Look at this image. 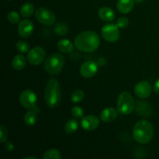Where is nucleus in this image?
Listing matches in <instances>:
<instances>
[{
  "label": "nucleus",
  "mask_w": 159,
  "mask_h": 159,
  "mask_svg": "<svg viewBox=\"0 0 159 159\" xmlns=\"http://www.w3.org/2000/svg\"><path fill=\"white\" fill-rule=\"evenodd\" d=\"M65 58L59 53L51 54L44 61V70L48 75H56L60 74L65 65Z\"/></svg>",
  "instance_id": "20e7f679"
},
{
  "label": "nucleus",
  "mask_w": 159,
  "mask_h": 159,
  "mask_svg": "<svg viewBox=\"0 0 159 159\" xmlns=\"http://www.w3.org/2000/svg\"><path fill=\"white\" fill-rule=\"evenodd\" d=\"M155 134L152 124L147 120H141L135 124L133 128L134 139L138 143L145 144L152 140Z\"/></svg>",
  "instance_id": "7ed1b4c3"
},
{
  "label": "nucleus",
  "mask_w": 159,
  "mask_h": 159,
  "mask_svg": "<svg viewBox=\"0 0 159 159\" xmlns=\"http://www.w3.org/2000/svg\"><path fill=\"white\" fill-rule=\"evenodd\" d=\"M135 111L140 116L148 117L152 114V108L146 101L138 100L135 104Z\"/></svg>",
  "instance_id": "4468645a"
},
{
  "label": "nucleus",
  "mask_w": 159,
  "mask_h": 159,
  "mask_svg": "<svg viewBox=\"0 0 159 159\" xmlns=\"http://www.w3.org/2000/svg\"><path fill=\"white\" fill-rule=\"evenodd\" d=\"M23 159H37V158L33 156H27V157H24V158H23Z\"/></svg>",
  "instance_id": "473e14b6"
},
{
  "label": "nucleus",
  "mask_w": 159,
  "mask_h": 159,
  "mask_svg": "<svg viewBox=\"0 0 159 159\" xmlns=\"http://www.w3.org/2000/svg\"><path fill=\"white\" fill-rule=\"evenodd\" d=\"M129 19L126 16H121L120 18L117 19L116 20V24L119 26V28L120 29H124V28H126L129 25Z\"/></svg>",
  "instance_id": "c85d7f7f"
},
{
  "label": "nucleus",
  "mask_w": 159,
  "mask_h": 159,
  "mask_svg": "<svg viewBox=\"0 0 159 159\" xmlns=\"http://www.w3.org/2000/svg\"><path fill=\"white\" fill-rule=\"evenodd\" d=\"M39 113V109L35 107L32 110H29L23 116V121L25 124L29 127L35 125L37 120V113Z\"/></svg>",
  "instance_id": "a211bd4d"
},
{
  "label": "nucleus",
  "mask_w": 159,
  "mask_h": 159,
  "mask_svg": "<svg viewBox=\"0 0 159 159\" xmlns=\"http://www.w3.org/2000/svg\"><path fill=\"white\" fill-rule=\"evenodd\" d=\"M134 2L137 3V4H141L144 0H134Z\"/></svg>",
  "instance_id": "72a5a7b5"
},
{
  "label": "nucleus",
  "mask_w": 159,
  "mask_h": 159,
  "mask_svg": "<svg viewBox=\"0 0 159 159\" xmlns=\"http://www.w3.org/2000/svg\"><path fill=\"white\" fill-rule=\"evenodd\" d=\"M99 126V119L96 115H87L81 120V127L86 131L96 130Z\"/></svg>",
  "instance_id": "ddd939ff"
},
{
  "label": "nucleus",
  "mask_w": 159,
  "mask_h": 159,
  "mask_svg": "<svg viewBox=\"0 0 159 159\" xmlns=\"http://www.w3.org/2000/svg\"><path fill=\"white\" fill-rule=\"evenodd\" d=\"M43 158L44 159H61V155L60 152L55 148H51L47 151L43 155Z\"/></svg>",
  "instance_id": "393cba45"
},
{
  "label": "nucleus",
  "mask_w": 159,
  "mask_h": 159,
  "mask_svg": "<svg viewBox=\"0 0 159 159\" xmlns=\"http://www.w3.org/2000/svg\"><path fill=\"white\" fill-rule=\"evenodd\" d=\"M8 138L7 127L4 125L0 126V143H5Z\"/></svg>",
  "instance_id": "c756f323"
},
{
  "label": "nucleus",
  "mask_w": 159,
  "mask_h": 159,
  "mask_svg": "<svg viewBox=\"0 0 159 159\" xmlns=\"http://www.w3.org/2000/svg\"><path fill=\"white\" fill-rule=\"evenodd\" d=\"M119 29L116 23H107L101 29V35L106 41L109 43H115L120 38Z\"/></svg>",
  "instance_id": "423d86ee"
},
{
  "label": "nucleus",
  "mask_w": 159,
  "mask_h": 159,
  "mask_svg": "<svg viewBox=\"0 0 159 159\" xmlns=\"http://www.w3.org/2000/svg\"><path fill=\"white\" fill-rule=\"evenodd\" d=\"M44 100L47 106L51 108H56L61 102V89L58 81L51 78L48 81L45 86Z\"/></svg>",
  "instance_id": "f03ea898"
},
{
  "label": "nucleus",
  "mask_w": 159,
  "mask_h": 159,
  "mask_svg": "<svg viewBox=\"0 0 159 159\" xmlns=\"http://www.w3.org/2000/svg\"><path fill=\"white\" fill-rule=\"evenodd\" d=\"M152 88L150 83L147 81H141L134 86V94L141 99H147L152 94Z\"/></svg>",
  "instance_id": "9b49d317"
},
{
  "label": "nucleus",
  "mask_w": 159,
  "mask_h": 159,
  "mask_svg": "<svg viewBox=\"0 0 159 159\" xmlns=\"http://www.w3.org/2000/svg\"><path fill=\"white\" fill-rule=\"evenodd\" d=\"M117 110L113 108V107H107L101 111L99 118L102 122L109 124V123H111L115 120L117 116Z\"/></svg>",
  "instance_id": "2eb2a0df"
},
{
  "label": "nucleus",
  "mask_w": 159,
  "mask_h": 159,
  "mask_svg": "<svg viewBox=\"0 0 159 159\" xmlns=\"http://www.w3.org/2000/svg\"><path fill=\"white\" fill-rule=\"evenodd\" d=\"M20 12L22 16L25 17V18H29L33 15L34 12V5L30 2L24 3L20 8Z\"/></svg>",
  "instance_id": "4be33fe9"
},
{
  "label": "nucleus",
  "mask_w": 159,
  "mask_h": 159,
  "mask_svg": "<svg viewBox=\"0 0 159 159\" xmlns=\"http://www.w3.org/2000/svg\"><path fill=\"white\" fill-rule=\"evenodd\" d=\"M6 1H11V0H6Z\"/></svg>",
  "instance_id": "f704fd0d"
},
{
  "label": "nucleus",
  "mask_w": 159,
  "mask_h": 159,
  "mask_svg": "<svg viewBox=\"0 0 159 159\" xmlns=\"http://www.w3.org/2000/svg\"><path fill=\"white\" fill-rule=\"evenodd\" d=\"M135 102L129 92L124 91L119 95L116 104V110L121 115H128L135 109Z\"/></svg>",
  "instance_id": "39448f33"
},
{
  "label": "nucleus",
  "mask_w": 159,
  "mask_h": 159,
  "mask_svg": "<svg viewBox=\"0 0 159 159\" xmlns=\"http://www.w3.org/2000/svg\"><path fill=\"white\" fill-rule=\"evenodd\" d=\"M71 113L75 118H82L84 116L83 109L79 106H75L71 108Z\"/></svg>",
  "instance_id": "cd10ccee"
},
{
  "label": "nucleus",
  "mask_w": 159,
  "mask_h": 159,
  "mask_svg": "<svg viewBox=\"0 0 159 159\" xmlns=\"http://www.w3.org/2000/svg\"><path fill=\"white\" fill-rule=\"evenodd\" d=\"M5 149H6V151H8V152H12V151L14 150V144L13 143L11 142V141H6V142H5Z\"/></svg>",
  "instance_id": "7c9ffc66"
},
{
  "label": "nucleus",
  "mask_w": 159,
  "mask_h": 159,
  "mask_svg": "<svg viewBox=\"0 0 159 159\" xmlns=\"http://www.w3.org/2000/svg\"><path fill=\"white\" fill-rule=\"evenodd\" d=\"M35 17L37 21L44 26H52L56 22V16L51 9L40 7L36 10Z\"/></svg>",
  "instance_id": "0eeeda50"
},
{
  "label": "nucleus",
  "mask_w": 159,
  "mask_h": 159,
  "mask_svg": "<svg viewBox=\"0 0 159 159\" xmlns=\"http://www.w3.org/2000/svg\"><path fill=\"white\" fill-rule=\"evenodd\" d=\"M99 69V65L93 61H85L79 68L80 75L85 79H91L96 75Z\"/></svg>",
  "instance_id": "9d476101"
},
{
  "label": "nucleus",
  "mask_w": 159,
  "mask_h": 159,
  "mask_svg": "<svg viewBox=\"0 0 159 159\" xmlns=\"http://www.w3.org/2000/svg\"><path fill=\"white\" fill-rule=\"evenodd\" d=\"M153 89L154 91L155 92V93H157V94L159 95V79L155 82V85H154V87H153Z\"/></svg>",
  "instance_id": "2f4dec72"
},
{
  "label": "nucleus",
  "mask_w": 159,
  "mask_h": 159,
  "mask_svg": "<svg viewBox=\"0 0 159 159\" xmlns=\"http://www.w3.org/2000/svg\"><path fill=\"white\" fill-rule=\"evenodd\" d=\"M134 0H118L116 3V9L120 13L127 14L134 9Z\"/></svg>",
  "instance_id": "f3484780"
},
{
  "label": "nucleus",
  "mask_w": 159,
  "mask_h": 159,
  "mask_svg": "<svg viewBox=\"0 0 159 159\" xmlns=\"http://www.w3.org/2000/svg\"><path fill=\"white\" fill-rule=\"evenodd\" d=\"M54 32L57 35L62 37V36H65L68 34V33L69 32V27L65 23L60 22L55 25L54 28Z\"/></svg>",
  "instance_id": "5701e85b"
},
{
  "label": "nucleus",
  "mask_w": 159,
  "mask_h": 159,
  "mask_svg": "<svg viewBox=\"0 0 159 159\" xmlns=\"http://www.w3.org/2000/svg\"><path fill=\"white\" fill-rule=\"evenodd\" d=\"M79 123L76 119H71L66 122L65 125V131L68 134H72L78 130Z\"/></svg>",
  "instance_id": "412c9836"
},
{
  "label": "nucleus",
  "mask_w": 159,
  "mask_h": 159,
  "mask_svg": "<svg viewBox=\"0 0 159 159\" xmlns=\"http://www.w3.org/2000/svg\"><path fill=\"white\" fill-rule=\"evenodd\" d=\"M75 45L82 52L91 53L98 49L100 45V38L99 34L95 31H84L75 37Z\"/></svg>",
  "instance_id": "f257e3e1"
},
{
  "label": "nucleus",
  "mask_w": 159,
  "mask_h": 159,
  "mask_svg": "<svg viewBox=\"0 0 159 159\" xmlns=\"http://www.w3.org/2000/svg\"><path fill=\"white\" fill-rule=\"evenodd\" d=\"M34 30V25L32 21L27 19L21 20L18 24L17 32L18 34L23 38H27L32 35Z\"/></svg>",
  "instance_id": "f8f14e48"
},
{
  "label": "nucleus",
  "mask_w": 159,
  "mask_h": 159,
  "mask_svg": "<svg viewBox=\"0 0 159 159\" xmlns=\"http://www.w3.org/2000/svg\"><path fill=\"white\" fill-rule=\"evenodd\" d=\"M45 57H46L45 50L42 47L37 46L34 47L28 52L26 59L30 65L36 66L40 65L45 59Z\"/></svg>",
  "instance_id": "1a4fd4ad"
},
{
  "label": "nucleus",
  "mask_w": 159,
  "mask_h": 159,
  "mask_svg": "<svg viewBox=\"0 0 159 159\" xmlns=\"http://www.w3.org/2000/svg\"><path fill=\"white\" fill-rule=\"evenodd\" d=\"M20 104L23 107L27 109V110H32L34 109L37 104V96L35 93L31 89H25L20 93L19 97Z\"/></svg>",
  "instance_id": "6e6552de"
},
{
  "label": "nucleus",
  "mask_w": 159,
  "mask_h": 159,
  "mask_svg": "<svg viewBox=\"0 0 159 159\" xmlns=\"http://www.w3.org/2000/svg\"><path fill=\"white\" fill-rule=\"evenodd\" d=\"M26 60L27 59H26V57L23 54H17L12 58V62H11L12 68L16 71H20V70L23 69L26 67Z\"/></svg>",
  "instance_id": "aec40b11"
},
{
  "label": "nucleus",
  "mask_w": 159,
  "mask_h": 159,
  "mask_svg": "<svg viewBox=\"0 0 159 159\" xmlns=\"http://www.w3.org/2000/svg\"><path fill=\"white\" fill-rule=\"evenodd\" d=\"M98 16L102 21L110 23V22L113 21L116 14L113 9L109 6H102L98 11Z\"/></svg>",
  "instance_id": "dca6fc26"
},
{
  "label": "nucleus",
  "mask_w": 159,
  "mask_h": 159,
  "mask_svg": "<svg viewBox=\"0 0 159 159\" xmlns=\"http://www.w3.org/2000/svg\"><path fill=\"white\" fill-rule=\"evenodd\" d=\"M57 49L64 54H69L74 51L75 45L68 39H62L59 40L57 44Z\"/></svg>",
  "instance_id": "6ab92c4d"
},
{
  "label": "nucleus",
  "mask_w": 159,
  "mask_h": 159,
  "mask_svg": "<svg viewBox=\"0 0 159 159\" xmlns=\"http://www.w3.org/2000/svg\"><path fill=\"white\" fill-rule=\"evenodd\" d=\"M84 97H85V93H84L83 90L76 89L71 93V100L74 103H78V102H80L81 101L83 100Z\"/></svg>",
  "instance_id": "a878e982"
},
{
  "label": "nucleus",
  "mask_w": 159,
  "mask_h": 159,
  "mask_svg": "<svg viewBox=\"0 0 159 159\" xmlns=\"http://www.w3.org/2000/svg\"><path fill=\"white\" fill-rule=\"evenodd\" d=\"M7 20L12 24H16L20 21V17L16 11H10L7 14Z\"/></svg>",
  "instance_id": "bb28decb"
},
{
  "label": "nucleus",
  "mask_w": 159,
  "mask_h": 159,
  "mask_svg": "<svg viewBox=\"0 0 159 159\" xmlns=\"http://www.w3.org/2000/svg\"><path fill=\"white\" fill-rule=\"evenodd\" d=\"M16 49L20 54H26L30 51V45L26 41L20 40L16 43Z\"/></svg>",
  "instance_id": "b1692460"
}]
</instances>
